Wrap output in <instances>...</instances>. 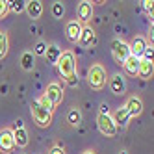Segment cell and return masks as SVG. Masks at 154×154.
Listing matches in <instances>:
<instances>
[{"mask_svg":"<svg viewBox=\"0 0 154 154\" xmlns=\"http://www.w3.org/2000/svg\"><path fill=\"white\" fill-rule=\"evenodd\" d=\"M112 119H113V123H115L117 128H119V126H121V128H125V126L130 123V119H132V117H130V113H128V109L123 106V108L115 109V113H113Z\"/></svg>","mask_w":154,"mask_h":154,"instance_id":"obj_10","label":"cell"},{"mask_svg":"<svg viewBox=\"0 0 154 154\" xmlns=\"http://www.w3.org/2000/svg\"><path fill=\"white\" fill-rule=\"evenodd\" d=\"M123 69H125V72H126V74L136 76V74H137V69H139V60H137V58H134V56H130V58L123 63Z\"/></svg>","mask_w":154,"mask_h":154,"instance_id":"obj_18","label":"cell"},{"mask_svg":"<svg viewBox=\"0 0 154 154\" xmlns=\"http://www.w3.org/2000/svg\"><path fill=\"white\" fill-rule=\"evenodd\" d=\"M82 154H95L93 150H85V152H82Z\"/></svg>","mask_w":154,"mask_h":154,"instance_id":"obj_32","label":"cell"},{"mask_svg":"<svg viewBox=\"0 0 154 154\" xmlns=\"http://www.w3.org/2000/svg\"><path fill=\"white\" fill-rule=\"evenodd\" d=\"M76 13H78V19L82 20V23L89 20V19L93 17V4L89 2V0H84V2L78 4V9H76Z\"/></svg>","mask_w":154,"mask_h":154,"instance_id":"obj_12","label":"cell"},{"mask_svg":"<svg viewBox=\"0 0 154 154\" xmlns=\"http://www.w3.org/2000/svg\"><path fill=\"white\" fill-rule=\"evenodd\" d=\"M13 149H15V143H13L11 130H0V150L4 154H11Z\"/></svg>","mask_w":154,"mask_h":154,"instance_id":"obj_7","label":"cell"},{"mask_svg":"<svg viewBox=\"0 0 154 154\" xmlns=\"http://www.w3.org/2000/svg\"><path fill=\"white\" fill-rule=\"evenodd\" d=\"M106 69L102 65H93L87 72V84H89L93 89H102L106 85Z\"/></svg>","mask_w":154,"mask_h":154,"instance_id":"obj_2","label":"cell"},{"mask_svg":"<svg viewBox=\"0 0 154 154\" xmlns=\"http://www.w3.org/2000/svg\"><path fill=\"white\" fill-rule=\"evenodd\" d=\"M58 69H60V74L61 78H65L69 85H76L78 84V78H76V58L72 52H61V56L58 60Z\"/></svg>","mask_w":154,"mask_h":154,"instance_id":"obj_1","label":"cell"},{"mask_svg":"<svg viewBox=\"0 0 154 154\" xmlns=\"http://www.w3.org/2000/svg\"><path fill=\"white\" fill-rule=\"evenodd\" d=\"M24 8H26V2H23V0H17V2H8V9H11V11H15V13L23 11Z\"/></svg>","mask_w":154,"mask_h":154,"instance_id":"obj_23","label":"cell"},{"mask_svg":"<svg viewBox=\"0 0 154 154\" xmlns=\"http://www.w3.org/2000/svg\"><path fill=\"white\" fill-rule=\"evenodd\" d=\"M19 128H24L23 126V119H17L15 123H13V130H19Z\"/></svg>","mask_w":154,"mask_h":154,"instance_id":"obj_30","label":"cell"},{"mask_svg":"<svg viewBox=\"0 0 154 154\" xmlns=\"http://www.w3.org/2000/svg\"><path fill=\"white\" fill-rule=\"evenodd\" d=\"M78 43H80L84 48L93 47L95 43H97V35H95V32H93L91 28H82V34H80V37H78Z\"/></svg>","mask_w":154,"mask_h":154,"instance_id":"obj_13","label":"cell"},{"mask_svg":"<svg viewBox=\"0 0 154 154\" xmlns=\"http://www.w3.org/2000/svg\"><path fill=\"white\" fill-rule=\"evenodd\" d=\"M45 97H47V100L56 108L60 102H61V98H63V89H61V85L56 84V82H52L47 85V91H45Z\"/></svg>","mask_w":154,"mask_h":154,"instance_id":"obj_6","label":"cell"},{"mask_svg":"<svg viewBox=\"0 0 154 154\" xmlns=\"http://www.w3.org/2000/svg\"><path fill=\"white\" fill-rule=\"evenodd\" d=\"M112 54H113V60L117 63L123 65L128 58H130V48H128V43L121 41V39H113L112 41Z\"/></svg>","mask_w":154,"mask_h":154,"instance_id":"obj_4","label":"cell"},{"mask_svg":"<svg viewBox=\"0 0 154 154\" xmlns=\"http://www.w3.org/2000/svg\"><path fill=\"white\" fill-rule=\"evenodd\" d=\"M8 54V35L4 32H0V60Z\"/></svg>","mask_w":154,"mask_h":154,"instance_id":"obj_22","label":"cell"},{"mask_svg":"<svg viewBox=\"0 0 154 154\" xmlns=\"http://www.w3.org/2000/svg\"><path fill=\"white\" fill-rule=\"evenodd\" d=\"M109 87H112V91L115 95H125L126 91V80L123 74H113L112 80H109Z\"/></svg>","mask_w":154,"mask_h":154,"instance_id":"obj_9","label":"cell"},{"mask_svg":"<svg viewBox=\"0 0 154 154\" xmlns=\"http://www.w3.org/2000/svg\"><path fill=\"white\" fill-rule=\"evenodd\" d=\"M13 134V143H15V147H26L28 145V130L26 128H19V130H13L11 132Z\"/></svg>","mask_w":154,"mask_h":154,"instance_id":"obj_15","label":"cell"},{"mask_svg":"<svg viewBox=\"0 0 154 154\" xmlns=\"http://www.w3.org/2000/svg\"><path fill=\"white\" fill-rule=\"evenodd\" d=\"M82 28L84 26L78 23V20H71V23H67V26H65L67 39L72 41V43H76V41H78V37H80V34H82Z\"/></svg>","mask_w":154,"mask_h":154,"instance_id":"obj_8","label":"cell"},{"mask_svg":"<svg viewBox=\"0 0 154 154\" xmlns=\"http://www.w3.org/2000/svg\"><path fill=\"white\" fill-rule=\"evenodd\" d=\"M100 113H108V104H100Z\"/></svg>","mask_w":154,"mask_h":154,"instance_id":"obj_31","label":"cell"},{"mask_svg":"<svg viewBox=\"0 0 154 154\" xmlns=\"http://www.w3.org/2000/svg\"><path fill=\"white\" fill-rule=\"evenodd\" d=\"M6 13H8V2L6 0H0V19H2Z\"/></svg>","mask_w":154,"mask_h":154,"instance_id":"obj_27","label":"cell"},{"mask_svg":"<svg viewBox=\"0 0 154 154\" xmlns=\"http://www.w3.org/2000/svg\"><path fill=\"white\" fill-rule=\"evenodd\" d=\"M63 13H65V8H63V4L61 2H56L52 6V15L56 17V19H61L63 17Z\"/></svg>","mask_w":154,"mask_h":154,"instance_id":"obj_24","label":"cell"},{"mask_svg":"<svg viewBox=\"0 0 154 154\" xmlns=\"http://www.w3.org/2000/svg\"><path fill=\"white\" fill-rule=\"evenodd\" d=\"M26 11L30 15V19H39L41 13H43V4L39 0H32V2H26Z\"/></svg>","mask_w":154,"mask_h":154,"instance_id":"obj_17","label":"cell"},{"mask_svg":"<svg viewBox=\"0 0 154 154\" xmlns=\"http://www.w3.org/2000/svg\"><path fill=\"white\" fill-rule=\"evenodd\" d=\"M154 72V65L152 61H145V60H139V69H137V76L143 80H149Z\"/></svg>","mask_w":154,"mask_h":154,"instance_id":"obj_16","label":"cell"},{"mask_svg":"<svg viewBox=\"0 0 154 154\" xmlns=\"http://www.w3.org/2000/svg\"><path fill=\"white\" fill-rule=\"evenodd\" d=\"M67 121L72 125V126H78L80 123H82V115H80V112L76 108H72L71 112H69V115H67Z\"/></svg>","mask_w":154,"mask_h":154,"instance_id":"obj_21","label":"cell"},{"mask_svg":"<svg viewBox=\"0 0 154 154\" xmlns=\"http://www.w3.org/2000/svg\"><path fill=\"white\" fill-rule=\"evenodd\" d=\"M97 126H98V130H100V134H104L106 137H113V136H117V126H115V123H113V119L109 117L108 113H98V117H97Z\"/></svg>","mask_w":154,"mask_h":154,"instance_id":"obj_3","label":"cell"},{"mask_svg":"<svg viewBox=\"0 0 154 154\" xmlns=\"http://www.w3.org/2000/svg\"><path fill=\"white\" fill-rule=\"evenodd\" d=\"M125 108L128 109L130 117H137V115L143 112V100H141L139 97H130L128 102L125 104Z\"/></svg>","mask_w":154,"mask_h":154,"instance_id":"obj_11","label":"cell"},{"mask_svg":"<svg viewBox=\"0 0 154 154\" xmlns=\"http://www.w3.org/2000/svg\"><path fill=\"white\" fill-rule=\"evenodd\" d=\"M60 56H61V48H60V47H56V45L47 47V50H45V58H47L50 63H58Z\"/></svg>","mask_w":154,"mask_h":154,"instance_id":"obj_19","label":"cell"},{"mask_svg":"<svg viewBox=\"0 0 154 154\" xmlns=\"http://www.w3.org/2000/svg\"><path fill=\"white\" fill-rule=\"evenodd\" d=\"M48 154H65V150H63V147H52Z\"/></svg>","mask_w":154,"mask_h":154,"instance_id":"obj_29","label":"cell"},{"mask_svg":"<svg viewBox=\"0 0 154 154\" xmlns=\"http://www.w3.org/2000/svg\"><path fill=\"white\" fill-rule=\"evenodd\" d=\"M152 54H154V48H152V45H147V47H145V50H143V54H141V58H139V60L152 61Z\"/></svg>","mask_w":154,"mask_h":154,"instance_id":"obj_25","label":"cell"},{"mask_svg":"<svg viewBox=\"0 0 154 154\" xmlns=\"http://www.w3.org/2000/svg\"><path fill=\"white\" fill-rule=\"evenodd\" d=\"M45 50H47V45L43 41H39L37 45H35V50L32 52V54H34V56H35V54H37V56H45Z\"/></svg>","mask_w":154,"mask_h":154,"instance_id":"obj_26","label":"cell"},{"mask_svg":"<svg viewBox=\"0 0 154 154\" xmlns=\"http://www.w3.org/2000/svg\"><path fill=\"white\" fill-rule=\"evenodd\" d=\"M145 47H147V41L143 39V37H134V41L128 45V48H130V56H134V58H141V54H143V50H145Z\"/></svg>","mask_w":154,"mask_h":154,"instance_id":"obj_14","label":"cell"},{"mask_svg":"<svg viewBox=\"0 0 154 154\" xmlns=\"http://www.w3.org/2000/svg\"><path fill=\"white\" fill-rule=\"evenodd\" d=\"M34 61H35V56L32 52H24L23 56H20V65H23L24 71H32V69H34Z\"/></svg>","mask_w":154,"mask_h":154,"instance_id":"obj_20","label":"cell"},{"mask_svg":"<svg viewBox=\"0 0 154 154\" xmlns=\"http://www.w3.org/2000/svg\"><path fill=\"white\" fill-rule=\"evenodd\" d=\"M119 154H128V152H126V150H121V152H119Z\"/></svg>","mask_w":154,"mask_h":154,"instance_id":"obj_33","label":"cell"},{"mask_svg":"<svg viewBox=\"0 0 154 154\" xmlns=\"http://www.w3.org/2000/svg\"><path fill=\"white\" fill-rule=\"evenodd\" d=\"M141 4H143V8H145V11H149V13H152V4H154V2H152V0H143V2H141Z\"/></svg>","mask_w":154,"mask_h":154,"instance_id":"obj_28","label":"cell"},{"mask_svg":"<svg viewBox=\"0 0 154 154\" xmlns=\"http://www.w3.org/2000/svg\"><path fill=\"white\" fill-rule=\"evenodd\" d=\"M30 109H32V117H34V121H35L39 126H48V125H50V121H52V113H50V112H47L45 108H41V106L37 104V100L32 102Z\"/></svg>","mask_w":154,"mask_h":154,"instance_id":"obj_5","label":"cell"}]
</instances>
